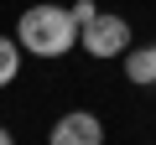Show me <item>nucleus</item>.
I'll return each instance as SVG.
<instances>
[{"instance_id":"7ed1b4c3","label":"nucleus","mask_w":156,"mask_h":145,"mask_svg":"<svg viewBox=\"0 0 156 145\" xmlns=\"http://www.w3.org/2000/svg\"><path fill=\"white\" fill-rule=\"evenodd\" d=\"M99 140H104V124L89 109H73L52 124V145H99Z\"/></svg>"},{"instance_id":"f257e3e1","label":"nucleus","mask_w":156,"mask_h":145,"mask_svg":"<svg viewBox=\"0 0 156 145\" xmlns=\"http://www.w3.org/2000/svg\"><path fill=\"white\" fill-rule=\"evenodd\" d=\"M16 42L37 57H62L78 47V21L68 16V5H26L21 21H16Z\"/></svg>"},{"instance_id":"f03ea898","label":"nucleus","mask_w":156,"mask_h":145,"mask_svg":"<svg viewBox=\"0 0 156 145\" xmlns=\"http://www.w3.org/2000/svg\"><path fill=\"white\" fill-rule=\"evenodd\" d=\"M78 36H83V52H89V57H115V52H125L130 26H125V16H104V11H99Z\"/></svg>"},{"instance_id":"0eeeda50","label":"nucleus","mask_w":156,"mask_h":145,"mask_svg":"<svg viewBox=\"0 0 156 145\" xmlns=\"http://www.w3.org/2000/svg\"><path fill=\"white\" fill-rule=\"evenodd\" d=\"M0 145H11V130H5V124H0Z\"/></svg>"},{"instance_id":"423d86ee","label":"nucleus","mask_w":156,"mask_h":145,"mask_svg":"<svg viewBox=\"0 0 156 145\" xmlns=\"http://www.w3.org/2000/svg\"><path fill=\"white\" fill-rule=\"evenodd\" d=\"M68 16L78 21V31H83V26H89V21L99 16V5H94V0H73V5H68Z\"/></svg>"},{"instance_id":"20e7f679","label":"nucleus","mask_w":156,"mask_h":145,"mask_svg":"<svg viewBox=\"0 0 156 145\" xmlns=\"http://www.w3.org/2000/svg\"><path fill=\"white\" fill-rule=\"evenodd\" d=\"M125 78L130 83H156V47H135L125 57Z\"/></svg>"},{"instance_id":"39448f33","label":"nucleus","mask_w":156,"mask_h":145,"mask_svg":"<svg viewBox=\"0 0 156 145\" xmlns=\"http://www.w3.org/2000/svg\"><path fill=\"white\" fill-rule=\"evenodd\" d=\"M16 72H21V42L16 36H0V88L16 83Z\"/></svg>"}]
</instances>
